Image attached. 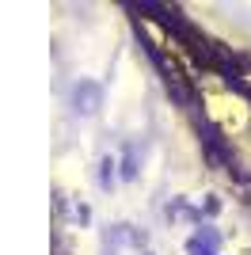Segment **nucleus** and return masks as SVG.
<instances>
[{
    "label": "nucleus",
    "mask_w": 251,
    "mask_h": 255,
    "mask_svg": "<svg viewBox=\"0 0 251 255\" xmlns=\"http://www.w3.org/2000/svg\"><path fill=\"white\" fill-rule=\"evenodd\" d=\"M73 99H76V111H80V115H95L99 103H103V92H99V84H92V80H80Z\"/></svg>",
    "instance_id": "f257e3e1"
},
{
    "label": "nucleus",
    "mask_w": 251,
    "mask_h": 255,
    "mask_svg": "<svg viewBox=\"0 0 251 255\" xmlns=\"http://www.w3.org/2000/svg\"><path fill=\"white\" fill-rule=\"evenodd\" d=\"M187 252L190 255H217V233L213 229H202L187 240Z\"/></svg>",
    "instance_id": "f03ea898"
},
{
    "label": "nucleus",
    "mask_w": 251,
    "mask_h": 255,
    "mask_svg": "<svg viewBox=\"0 0 251 255\" xmlns=\"http://www.w3.org/2000/svg\"><path fill=\"white\" fill-rule=\"evenodd\" d=\"M111 179H115V160L107 156L103 160V187H111Z\"/></svg>",
    "instance_id": "7ed1b4c3"
},
{
    "label": "nucleus",
    "mask_w": 251,
    "mask_h": 255,
    "mask_svg": "<svg viewBox=\"0 0 251 255\" xmlns=\"http://www.w3.org/2000/svg\"><path fill=\"white\" fill-rule=\"evenodd\" d=\"M122 175H126V179H133V175H137V168H133V149L126 152V168H122Z\"/></svg>",
    "instance_id": "20e7f679"
}]
</instances>
